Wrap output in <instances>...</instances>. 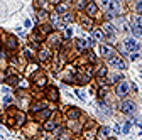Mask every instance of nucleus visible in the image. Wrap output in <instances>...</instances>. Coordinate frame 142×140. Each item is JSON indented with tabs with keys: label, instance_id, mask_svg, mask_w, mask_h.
I'll use <instances>...</instances> for the list:
<instances>
[{
	"label": "nucleus",
	"instance_id": "1",
	"mask_svg": "<svg viewBox=\"0 0 142 140\" xmlns=\"http://www.w3.org/2000/svg\"><path fill=\"white\" fill-rule=\"evenodd\" d=\"M127 93H129V83L127 81H120L117 84V94L118 96H125Z\"/></svg>",
	"mask_w": 142,
	"mask_h": 140
},
{
	"label": "nucleus",
	"instance_id": "2",
	"mask_svg": "<svg viewBox=\"0 0 142 140\" xmlns=\"http://www.w3.org/2000/svg\"><path fill=\"white\" fill-rule=\"evenodd\" d=\"M108 63H110L112 66H115V68H118V69H123V68H125V64H123L122 59H118V57H115V56L108 57Z\"/></svg>",
	"mask_w": 142,
	"mask_h": 140
},
{
	"label": "nucleus",
	"instance_id": "3",
	"mask_svg": "<svg viewBox=\"0 0 142 140\" xmlns=\"http://www.w3.org/2000/svg\"><path fill=\"white\" fill-rule=\"evenodd\" d=\"M120 110H122L123 113H134V110H135V106H134L132 101H123L122 106H120Z\"/></svg>",
	"mask_w": 142,
	"mask_h": 140
},
{
	"label": "nucleus",
	"instance_id": "4",
	"mask_svg": "<svg viewBox=\"0 0 142 140\" xmlns=\"http://www.w3.org/2000/svg\"><path fill=\"white\" fill-rule=\"evenodd\" d=\"M125 47H127L129 51H134V49H137V42H135L134 39H127V41H125Z\"/></svg>",
	"mask_w": 142,
	"mask_h": 140
},
{
	"label": "nucleus",
	"instance_id": "5",
	"mask_svg": "<svg viewBox=\"0 0 142 140\" xmlns=\"http://www.w3.org/2000/svg\"><path fill=\"white\" fill-rule=\"evenodd\" d=\"M132 32L135 34V36H139V37H141V36H142V25L134 24V25H132Z\"/></svg>",
	"mask_w": 142,
	"mask_h": 140
},
{
	"label": "nucleus",
	"instance_id": "6",
	"mask_svg": "<svg viewBox=\"0 0 142 140\" xmlns=\"http://www.w3.org/2000/svg\"><path fill=\"white\" fill-rule=\"evenodd\" d=\"M102 54H103V56H112V49H110V47H107V46H102Z\"/></svg>",
	"mask_w": 142,
	"mask_h": 140
},
{
	"label": "nucleus",
	"instance_id": "7",
	"mask_svg": "<svg viewBox=\"0 0 142 140\" xmlns=\"http://www.w3.org/2000/svg\"><path fill=\"white\" fill-rule=\"evenodd\" d=\"M86 10H88V14H90V15H93L95 12H96V7H95V3H90V5L86 7Z\"/></svg>",
	"mask_w": 142,
	"mask_h": 140
},
{
	"label": "nucleus",
	"instance_id": "8",
	"mask_svg": "<svg viewBox=\"0 0 142 140\" xmlns=\"http://www.w3.org/2000/svg\"><path fill=\"white\" fill-rule=\"evenodd\" d=\"M105 32H107L108 36H114V27H112V25H105Z\"/></svg>",
	"mask_w": 142,
	"mask_h": 140
},
{
	"label": "nucleus",
	"instance_id": "9",
	"mask_svg": "<svg viewBox=\"0 0 142 140\" xmlns=\"http://www.w3.org/2000/svg\"><path fill=\"white\" fill-rule=\"evenodd\" d=\"M85 46H88L85 41H83V39H78V47H85Z\"/></svg>",
	"mask_w": 142,
	"mask_h": 140
},
{
	"label": "nucleus",
	"instance_id": "10",
	"mask_svg": "<svg viewBox=\"0 0 142 140\" xmlns=\"http://www.w3.org/2000/svg\"><path fill=\"white\" fill-rule=\"evenodd\" d=\"M69 117H71V118H76V117H78V110H71V112H69Z\"/></svg>",
	"mask_w": 142,
	"mask_h": 140
},
{
	"label": "nucleus",
	"instance_id": "11",
	"mask_svg": "<svg viewBox=\"0 0 142 140\" xmlns=\"http://www.w3.org/2000/svg\"><path fill=\"white\" fill-rule=\"evenodd\" d=\"M54 127H56V125H54V123H47V125H46V128H47V130H53V128H54Z\"/></svg>",
	"mask_w": 142,
	"mask_h": 140
},
{
	"label": "nucleus",
	"instance_id": "12",
	"mask_svg": "<svg viewBox=\"0 0 142 140\" xmlns=\"http://www.w3.org/2000/svg\"><path fill=\"white\" fill-rule=\"evenodd\" d=\"M102 135H108V128H107V127L102 128Z\"/></svg>",
	"mask_w": 142,
	"mask_h": 140
},
{
	"label": "nucleus",
	"instance_id": "13",
	"mask_svg": "<svg viewBox=\"0 0 142 140\" xmlns=\"http://www.w3.org/2000/svg\"><path fill=\"white\" fill-rule=\"evenodd\" d=\"M135 7H137V10H139V12H142V2H139V3H137Z\"/></svg>",
	"mask_w": 142,
	"mask_h": 140
},
{
	"label": "nucleus",
	"instance_id": "14",
	"mask_svg": "<svg viewBox=\"0 0 142 140\" xmlns=\"http://www.w3.org/2000/svg\"><path fill=\"white\" fill-rule=\"evenodd\" d=\"M0 140H3V137H2V135H0Z\"/></svg>",
	"mask_w": 142,
	"mask_h": 140
},
{
	"label": "nucleus",
	"instance_id": "15",
	"mask_svg": "<svg viewBox=\"0 0 142 140\" xmlns=\"http://www.w3.org/2000/svg\"><path fill=\"white\" fill-rule=\"evenodd\" d=\"M110 140H115V139H110Z\"/></svg>",
	"mask_w": 142,
	"mask_h": 140
}]
</instances>
